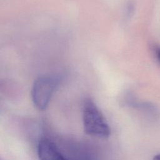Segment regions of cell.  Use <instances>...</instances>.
<instances>
[{"label":"cell","mask_w":160,"mask_h":160,"mask_svg":"<svg viewBox=\"0 0 160 160\" xmlns=\"http://www.w3.org/2000/svg\"><path fill=\"white\" fill-rule=\"evenodd\" d=\"M39 160H69L56 144L47 138L42 139L38 146Z\"/></svg>","instance_id":"3957f363"},{"label":"cell","mask_w":160,"mask_h":160,"mask_svg":"<svg viewBox=\"0 0 160 160\" xmlns=\"http://www.w3.org/2000/svg\"><path fill=\"white\" fill-rule=\"evenodd\" d=\"M82 123L84 132L89 136L106 139L111 134V128L105 117L90 99H86L83 104Z\"/></svg>","instance_id":"6da1fadb"},{"label":"cell","mask_w":160,"mask_h":160,"mask_svg":"<svg viewBox=\"0 0 160 160\" xmlns=\"http://www.w3.org/2000/svg\"><path fill=\"white\" fill-rule=\"evenodd\" d=\"M59 81V77L51 75L41 76L34 81L31 89V99L37 109H46Z\"/></svg>","instance_id":"7a4b0ae2"},{"label":"cell","mask_w":160,"mask_h":160,"mask_svg":"<svg viewBox=\"0 0 160 160\" xmlns=\"http://www.w3.org/2000/svg\"><path fill=\"white\" fill-rule=\"evenodd\" d=\"M152 49H153L154 55L156 56L157 59L160 63V47L157 45H154L152 46Z\"/></svg>","instance_id":"277c9868"},{"label":"cell","mask_w":160,"mask_h":160,"mask_svg":"<svg viewBox=\"0 0 160 160\" xmlns=\"http://www.w3.org/2000/svg\"><path fill=\"white\" fill-rule=\"evenodd\" d=\"M152 160H160V154H158L155 155L153 157Z\"/></svg>","instance_id":"5b68a950"}]
</instances>
